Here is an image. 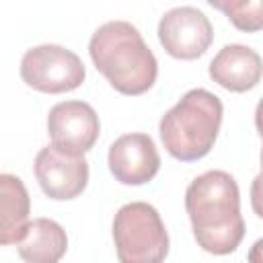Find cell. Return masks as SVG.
<instances>
[{
    "mask_svg": "<svg viewBox=\"0 0 263 263\" xmlns=\"http://www.w3.org/2000/svg\"><path fill=\"white\" fill-rule=\"evenodd\" d=\"M0 212H2L0 242L16 245L23 238L25 228L29 224L31 199L25 183L8 173L0 175Z\"/></svg>",
    "mask_w": 263,
    "mask_h": 263,
    "instance_id": "12",
    "label": "cell"
},
{
    "mask_svg": "<svg viewBox=\"0 0 263 263\" xmlns=\"http://www.w3.org/2000/svg\"><path fill=\"white\" fill-rule=\"evenodd\" d=\"M185 210L197 245L212 255L236 251L245 236L240 193L226 171H208L195 177L185 191Z\"/></svg>",
    "mask_w": 263,
    "mask_h": 263,
    "instance_id": "1",
    "label": "cell"
},
{
    "mask_svg": "<svg viewBox=\"0 0 263 263\" xmlns=\"http://www.w3.org/2000/svg\"><path fill=\"white\" fill-rule=\"evenodd\" d=\"M158 41L168 55L177 60H195L212 45L214 29L201 10L177 6L162 14L158 23Z\"/></svg>",
    "mask_w": 263,
    "mask_h": 263,
    "instance_id": "6",
    "label": "cell"
},
{
    "mask_svg": "<svg viewBox=\"0 0 263 263\" xmlns=\"http://www.w3.org/2000/svg\"><path fill=\"white\" fill-rule=\"evenodd\" d=\"M247 261L249 263H263V238H259V240L253 242V247L249 249Z\"/></svg>",
    "mask_w": 263,
    "mask_h": 263,
    "instance_id": "15",
    "label": "cell"
},
{
    "mask_svg": "<svg viewBox=\"0 0 263 263\" xmlns=\"http://www.w3.org/2000/svg\"><path fill=\"white\" fill-rule=\"evenodd\" d=\"M109 171L123 185H144L160 168V156L148 134H123L109 148Z\"/></svg>",
    "mask_w": 263,
    "mask_h": 263,
    "instance_id": "9",
    "label": "cell"
},
{
    "mask_svg": "<svg viewBox=\"0 0 263 263\" xmlns=\"http://www.w3.org/2000/svg\"><path fill=\"white\" fill-rule=\"evenodd\" d=\"M222 101L214 92L205 88L185 92L158 123L160 140L166 152L181 162L203 158L214 148L222 125Z\"/></svg>",
    "mask_w": 263,
    "mask_h": 263,
    "instance_id": "3",
    "label": "cell"
},
{
    "mask_svg": "<svg viewBox=\"0 0 263 263\" xmlns=\"http://www.w3.org/2000/svg\"><path fill=\"white\" fill-rule=\"evenodd\" d=\"M39 187L49 199H74L88 185V162L82 154L62 150L53 144L41 148L33 164Z\"/></svg>",
    "mask_w": 263,
    "mask_h": 263,
    "instance_id": "7",
    "label": "cell"
},
{
    "mask_svg": "<svg viewBox=\"0 0 263 263\" xmlns=\"http://www.w3.org/2000/svg\"><path fill=\"white\" fill-rule=\"evenodd\" d=\"M251 205L253 212L263 218V173H259L251 183Z\"/></svg>",
    "mask_w": 263,
    "mask_h": 263,
    "instance_id": "14",
    "label": "cell"
},
{
    "mask_svg": "<svg viewBox=\"0 0 263 263\" xmlns=\"http://www.w3.org/2000/svg\"><path fill=\"white\" fill-rule=\"evenodd\" d=\"M210 4L222 10L228 21L245 33L263 29V0H210Z\"/></svg>",
    "mask_w": 263,
    "mask_h": 263,
    "instance_id": "13",
    "label": "cell"
},
{
    "mask_svg": "<svg viewBox=\"0 0 263 263\" xmlns=\"http://www.w3.org/2000/svg\"><path fill=\"white\" fill-rule=\"evenodd\" d=\"M261 173H263V148H261Z\"/></svg>",
    "mask_w": 263,
    "mask_h": 263,
    "instance_id": "17",
    "label": "cell"
},
{
    "mask_svg": "<svg viewBox=\"0 0 263 263\" xmlns=\"http://www.w3.org/2000/svg\"><path fill=\"white\" fill-rule=\"evenodd\" d=\"M66 230L49 218H35L27 224L23 238L16 242L18 257L25 263H60L66 255Z\"/></svg>",
    "mask_w": 263,
    "mask_h": 263,
    "instance_id": "11",
    "label": "cell"
},
{
    "mask_svg": "<svg viewBox=\"0 0 263 263\" xmlns=\"http://www.w3.org/2000/svg\"><path fill=\"white\" fill-rule=\"evenodd\" d=\"M88 53L95 68L121 95H144L156 82L158 62L142 33L127 21L101 25L90 37Z\"/></svg>",
    "mask_w": 263,
    "mask_h": 263,
    "instance_id": "2",
    "label": "cell"
},
{
    "mask_svg": "<svg viewBox=\"0 0 263 263\" xmlns=\"http://www.w3.org/2000/svg\"><path fill=\"white\" fill-rule=\"evenodd\" d=\"M255 125H257L259 136L263 138V97H261V101L257 103V109H255Z\"/></svg>",
    "mask_w": 263,
    "mask_h": 263,
    "instance_id": "16",
    "label": "cell"
},
{
    "mask_svg": "<svg viewBox=\"0 0 263 263\" xmlns=\"http://www.w3.org/2000/svg\"><path fill=\"white\" fill-rule=\"evenodd\" d=\"M263 76L261 55L240 43L224 45L210 62V78L230 92H245L259 84Z\"/></svg>",
    "mask_w": 263,
    "mask_h": 263,
    "instance_id": "10",
    "label": "cell"
},
{
    "mask_svg": "<svg viewBox=\"0 0 263 263\" xmlns=\"http://www.w3.org/2000/svg\"><path fill=\"white\" fill-rule=\"evenodd\" d=\"M21 78L39 92L60 95L78 88L86 78V70L74 51L45 43L25 51L21 60Z\"/></svg>",
    "mask_w": 263,
    "mask_h": 263,
    "instance_id": "5",
    "label": "cell"
},
{
    "mask_svg": "<svg viewBox=\"0 0 263 263\" xmlns=\"http://www.w3.org/2000/svg\"><path fill=\"white\" fill-rule=\"evenodd\" d=\"M113 240L119 263H164L168 234L158 210L146 201H132L113 218Z\"/></svg>",
    "mask_w": 263,
    "mask_h": 263,
    "instance_id": "4",
    "label": "cell"
},
{
    "mask_svg": "<svg viewBox=\"0 0 263 263\" xmlns=\"http://www.w3.org/2000/svg\"><path fill=\"white\" fill-rule=\"evenodd\" d=\"M99 115L84 101H62L49 109L47 134L51 144L62 150L84 154L99 140Z\"/></svg>",
    "mask_w": 263,
    "mask_h": 263,
    "instance_id": "8",
    "label": "cell"
}]
</instances>
